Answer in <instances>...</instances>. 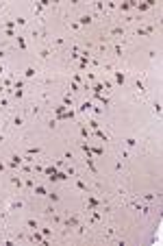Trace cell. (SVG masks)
Listing matches in <instances>:
<instances>
[{"label": "cell", "instance_id": "4", "mask_svg": "<svg viewBox=\"0 0 163 246\" xmlns=\"http://www.w3.org/2000/svg\"><path fill=\"white\" fill-rule=\"evenodd\" d=\"M17 46H20L22 50H26V41H24V37H22V35H17Z\"/></svg>", "mask_w": 163, "mask_h": 246}, {"label": "cell", "instance_id": "1", "mask_svg": "<svg viewBox=\"0 0 163 246\" xmlns=\"http://www.w3.org/2000/svg\"><path fill=\"white\" fill-rule=\"evenodd\" d=\"M22 161H24L22 157H17V155H13V157H11V161H9V165H11V168H17V165H22Z\"/></svg>", "mask_w": 163, "mask_h": 246}, {"label": "cell", "instance_id": "19", "mask_svg": "<svg viewBox=\"0 0 163 246\" xmlns=\"http://www.w3.org/2000/svg\"><path fill=\"white\" fill-rule=\"evenodd\" d=\"M81 135H83V137H85V139L89 137V133H87V128H85V126H81Z\"/></svg>", "mask_w": 163, "mask_h": 246}, {"label": "cell", "instance_id": "7", "mask_svg": "<svg viewBox=\"0 0 163 246\" xmlns=\"http://www.w3.org/2000/svg\"><path fill=\"white\" fill-rule=\"evenodd\" d=\"M26 226H28V229H33V231H35V229H37V222H35L33 218H28V220H26Z\"/></svg>", "mask_w": 163, "mask_h": 246}, {"label": "cell", "instance_id": "21", "mask_svg": "<svg viewBox=\"0 0 163 246\" xmlns=\"http://www.w3.org/2000/svg\"><path fill=\"white\" fill-rule=\"evenodd\" d=\"M87 165H89V170H92V172H96V165H94L92 159H87Z\"/></svg>", "mask_w": 163, "mask_h": 246}, {"label": "cell", "instance_id": "3", "mask_svg": "<svg viewBox=\"0 0 163 246\" xmlns=\"http://www.w3.org/2000/svg\"><path fill=\"white\" fill-rule=\"evenodd\" d=\"M152 33V26H146V28H137V35H150Z\"/></svg>", "mask_w": 163, "mask_h": 246}, {"label": "cell", "instance_id": "16", "mask_svg": "<svg viewBox=\"0 0 163 246\" xmlns=\"http://www.w3.org/2000/svg\"><path fill=\"white\" fill-rule=\"evenodd\" d=\"M11 183H13V185H17V187H22V181L17 179V176H13V179H11Z\"/></svg>", "mask_w": 163, "mask_h": 246}, {"label": "cell", "instance_id": "24", "mask_svg": "<svg viewBox=\"0 0 163 246\" xmlns=\"http://www.w3.org/2000/svg\"><path fill=\"white\" fill-rule=\"evenodd\" d=\"M63 104H65V107H68V104H72V98H70V96H65V98H63Z\"/></svg>", "mask_w": 163, "mask_h": 246}, {"label": "cell", "instance_id": "6", "mask_svg": "<svg viewBox=\"0 0 163 246\" xmlns=\"http://www.w3.org/2000/svg\"><path fill=\"white\" fill-rule=\"evenodd\" d=\"M87 205H89V207H98V198H94V196H89V198H87Z\"/></svg>", "mask_w": 163, "mask_h": 246}, {"label": "cell", "instance_id": "9", "mask_svg": "<svg viewBox=\"0 0 163 246\" xmlns=\"http://www.w3.org/2000/svg\"><path fill=\"white\" fill-rule=\"evenodd\" d=\"M83 150H85L87 159H92V148H89V144H83Z\"/></svg>", "mask_w": 163, "mask_h": 246}, {"label": "cell", "instance_id": "26", "mask_svg": "<svg viewBox=\"0 0 163 246\" xmlns=\"http://www.w3.org/2000/svg\"><path fill=\"white\" fill-rule=\"evenodd\" d=\"M2 72H4V67H2V65H0V74H2Z\"/></svg>", "mask_w": 163, "mask_h": 246}, {"label": "cell", "instance_id": "20", "mask_svg": "<svg viewBox=\"0 0 163 246\" xmlns=\"http://www.w3.org/2000/svg\"><path fill=\"white\" fill-rule=\"evenodd\" d=\"M126 144H128V146H135L137 139H135V137H128V139H126Z\"/></svg>", "mask_w": 163, "mask_h": 246}, {"label": "cell", "instance_id": "8", "mask_svg": "<svg viewBox=\"0 0 163 246\" xmlns=\"http://www.w3.org/2000/svg\"><path fill=\"white\" fill-rule=\"evenodd\" d=\"M24 76H28V78L35 76V67H26V70H24Z\"/></svg>", "mask_w": 163, "mask_h": 246}, {"label": "cell", "instance_id": "11", "mask_svg": "<svg viewBox=\"0 0 163 246\" xmlns=\"http://www.w3.org/2000/svg\"><path fill=\"white\" fill-rule=\"evenodd\" d=\"M76 187L81 189V192H87V185H85V183H83V181H76Z\"/></svg>", "mask_w": 163, "mask_h": 246}, {"label": "cell", "instance_id": "22", "mask_svg": "<svg viewBox=\"0 0 163 246\" xmlns=\"http://www.w3.org/2000/svg\"><path fill=\"white\" fill-rule=\"evenodd\" d=\"M154 113H161V102H154Z\"/></svg>", "mask_w": 163, "mask_h": 246}, {"label": "cell", "instance_id": "15", "mask_svg": "<svg viewBox=\"0 0 163 246\" xmlns=\"http://www.w3.org/2000/svg\"><path fill=\"white\" fill-rule=\"evenodd\" d=\"M89 126H92L94 131H98V126H100V124H98V122H96V120H89Z\"/></svg>", "mask_w": 163, "mask_h": 246}, {"label": "cell", "instance_id": "12", "mask_svg": "<svg viewBox=\"0 0 163 246\" xmlns=\"http://www.w3.org/2000/svg\"><path fill=\"white\" fill-rule=\"evenodd\" d=\"M37 152H39V148H37V146H35V148H33V146H31V148L26 150V155H31V157H33V155H37Z\"/></svg>", "mask_w": 163, "mask_h": 246}, {"label": "cell", "instance_id": "25", "mask_svg": "<svg viewBox=\"0 0 163 246\" xmlns=\"http://www.w3.org/2000/svg\"><path fill=\"white\" fill-rule=\"evenodd\" d=\"M2 170H4V163H0V172H2Z\"/></svg>", "mask_w": 163, "mask_h": 246}, {"label": "cell", "instance_id": "14", "mask_svg": "<svg viewBox=\"0 0 163 246\" xmlns=\"http://www.w3.org/2000/svg\"><path fill=\"white\" fill-rule=\"evenodd\" d=\"M96 137H100V139H105V142H107V139H109V137H107V133H102V131H96Z\"/></svg>", "mask_w": 163, "mask_h": 246}, {"label": "cell", "instance_id": "23", "mask_svg": "<svg viewBox=\"0 0 163 246\" xmlns=\"http://www.w3.org/2000/svg\"><path fill=\"white\" fill-rule=\"evenodd\" d=\"M137 89H139V91H144V89H146V85H144L141 81H137Z\"/></svg>", "mask_w": 163, "mask_h": 246}, {"label": "cell", "instance_id": "13", "mask_svg": "<svg viewBox=\"0 0 163 246\" xmlns=\"http://www.w3.org/2000/svg\"><path fill=\"white\" fill-rule=\"evenodd\" d=\"M122 33H124V28H122V26H115V28L111 30V35H122Z\"/></svg>", "mask_w": 163, "mask_h": 246}, {"label": "cell", "instance_id": "27", "mask_svg": "<svg viewBox=\"0 0 163 246\" xmlns=\"http://www.w3.org/2000/svg\"><path fill=\"white\" fill-rule=\"evenodd\" d=\"M2 91H4V87H2V85H0V94H2Z\"/></svg>", "mask_w": 163, "mask_h": 246}, {"label": "cell", "instance_id": "5", "mask_svg": "<svg viewBox=\"0 0 163 246\" xmlns=\"http://www.w3.org/2000/svg\"><path fill=\"white\" fill-rule=\"evenodd\" d=\"M81 24H83V26H87V24H92V15H83V17H81Z\"/></svg>", "mask_w": 163, "mask_h": 246}, {"label": "cell", "instance_id": "10", "mask_svg": "<svg viewBox=\"0 0 163 246\" xmlns=\"http://www.w3.org/2000/svg\"><path fill=\"white\" fill-rule=\"evenodd\" d=\"M115 83H120V85L124 83V74H122V72H115Z\"/></svg>", "mask_w": 163, "mask_h": 246}, {"label": "cell", "instance_id": "18", "mask_svg": "<svg viewBox=\"0 0 163 246\" xmlns=\"http://www.w3.org/2000/svg\"><path fill=\"white\" fill-rule=\"evenodd\" d=\"M22 122H24V120L20 118V115H15V120H13V124H15V126H20V124H22Z\"/></svg>", "mask_w": 163, "mask_h": 246}, {"label": "cell", "instance_id": "2", "mask_svg": "<svg viewBox=\"0 0 163 246\" xmlns=\"http://www.w3.org/2000/svg\"><path fill=\"white\" fill-rule=\"evenodd\" d=\"M92 109H94V104L89 102V100H85V102L81 104V111H92Z\"/></svg>", "mask_w": 163, "mask_h": 246}, {"label": "cell", "instance_id": "17", "mask_svg": "<svg viewBox=\"0 0 163 246\" xmlns=\"http://www.w3.org/2000/svg\"><path fill=\"white\" fill-rule=\"evenodd\" d=\"M35 192H37L39 196H44V194H46V189H44V187H41V185H37V187H35Z\"/></svg>", "mask_w": 163, "mask_h": 246}]
</instances>
